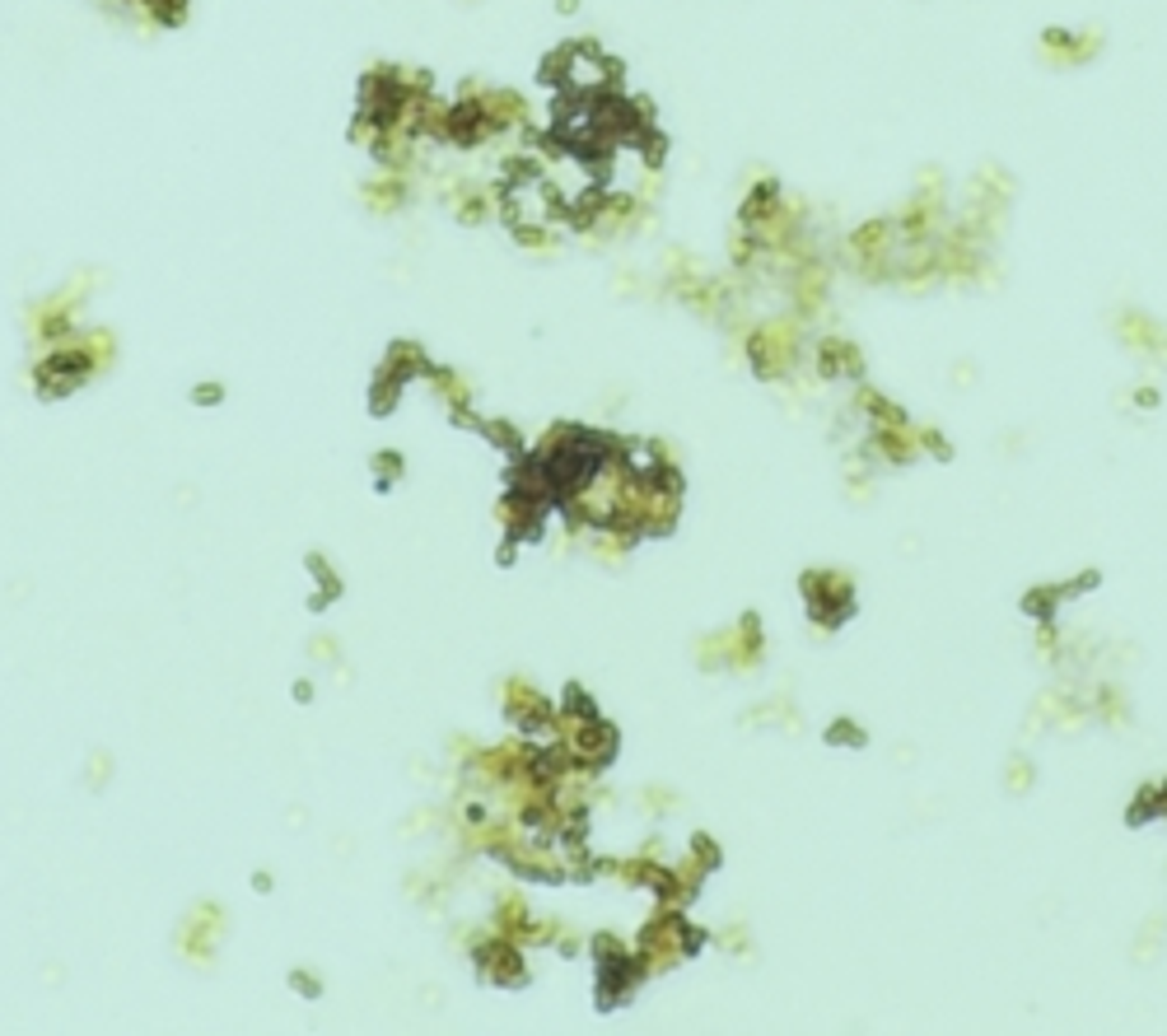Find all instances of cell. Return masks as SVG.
Segmentation results:
<instances>
[{"instance_id":"obj_1","label":"cell","mask_w":1167,"mask_h":1036,"mask_svg":"<svg viewBox=\"0 0 1167 1036\" xmlns=\"http://www.w3.org/2000/svg\"><path fill=\"white\" fill-rule=\"evenodd\" d=\"M1097 52H1102L1097 34H1064V28H1055V34L1042 38V56L1051 66H1084V61H1093Z\"/></svg>"}]
</instances>
